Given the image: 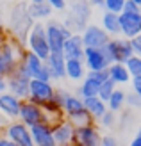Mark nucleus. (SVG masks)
<instances>
[{
  "mask_svg": "<svg viewBox=\"0 0 141 146\" xmlns=\"http://www.w3.org/2000/svg\"><path fill=\"white\" fill-rule=\"evenodd\" d=\"M125 105H127V93L120 87H116L107 100V109H111L113 112H120Z\"/></svg>",
  "mask_w": 141,
  "mask_h": 146,
  "instance_id": "393cba45",
  "label": "nucleus"
},
{
  "mask_svg": "<svg viewBox=\"0 0 141 146\" xmlns=\"http://www.w3.org/2000/svg\"><path fill=\"white\" fill-rule=\"evenodd\" d=\"M72 34L73 32L66 27L64 21L47 20V36H48V43H50V50H52V52H63L64 41L68 39Z\"/></svg>",
  "mask_w": 141,
  "mask_h": 146,
  "instance_id": "423d86ee",
  "label": "nucleus"
},
{
  "mask_svg": "<svg viewBox=\"0 0 141 146\" xmlns=\"http://www.w3.org/2000/svg\"><path fill=\"white\" fill-rule=\"evenodd\" d=\"M7 86H9V91L13 94H16L18 98L25 100L29 98V86H31V77H27L23 70L20 66L14 70L13 73L7 75Z\"/></svg>",
  "mask_w": 141,
  "mask_h": 146,
  "instance_id": "f8f14e48",
  "label": "nucleus"
},
{
  "mask_svg": "<svg viewBox=\"0 0 141 146\" xmlns=\"http://www.w3.org/2000/svg\"><path fill=\"white\" fill-rule=\"evenodd\" d=\"M130 87H132V91H134L136 94H139L141 96V77H134L130 80Z\"/></svg>",
  "mask_w": 141,
  "mask_h": 146,
  "instance_id": "c9c22d12",
  "label": "nucleus"
},
{
  "mask_svg": "<svg viewBox=\"0 0 141 146\" xmlns=\"http://www.w3.org/2000/svg\"><path fill=\"white\" fill-rule=\"evenodd\" d=\"M0 21H2V13H0Z\"/></svg>",
  "mask_w": 141,
  "mask_h": 146,
  "instance_id": "a18cd8bd",
  "label": "nucleus"
},
{
  "mask_svg": "<svg viewBox=\"0 0 141 146\" xmlns=\"http://www.w3.org/2000/svg\"><path fill=\"white\" fill-rule=\"evenodd\" d=\"M130 43H132V48H134V54L141 55V34L134 36V38L130 39Z\"/></svg>",
  "mask_w": 141,
  "mask_h": 146,
  "instance_id": "72a5a7b5",
  "label": "nucleus"
},
{
  "mask_svg": "<svg viewBox=\"0 0 141 146\" xmlns=\"http://www.w3.org/2000/svg\"><path fill=\"white\" fill-rule=\"evenodd\" d=\"M27 9H29V14L34 21H47L50 16H52V7L47 0H41V2H31L27 4Z\"/></svg>",
  "mask_w": 141,
  "mask_h": 146,
  "instance_id": "aec40b11",
  "label": "nucleus"
},
{
  "mask_svg": "<svg viewBox=\"0 0 141 146\" xmlns=\"http://www.w3.org/2000/svg\"><path fill=\"white\" fill-rule=\"evenodd\" d=\"M88 73V68L84 64V59H75V57H72V59H66V77L73 82H79V80H82Z\"/></svg>",
  "mask_w": 141,
  "mask_h": 146,
  "instance_id": "4be33fe9",
  "label": "nucleus"
},
{
  "mask_svg": "<svg viewBox=\"0 0 141 146\" xmlns=\"http://www.w3.org/2000/svg\"><path fill=\"white\" fill-rule=\"evenodd\" d=\"M0 137H2V127H0Z\"/></svg>",
  "mask_w": 141,
  "mask_h": 146,
  "instance_id": "c03bdc74",
  "label": "nucleus"
},
{
  "mask_svg": "<svg viewBox=\"0 0 141 146\" xmlns=\"http://www.w3.org/2000/svg\"><path fill=\"white\" fill-rule=\"evenodd\" d=\"M34 23V20L31 18L27 9V4H20L18 7L13 9V16H11V29H13V36L20 41L27 39V34L31 31V27Z\"/></svg>",
  "mask_w": 141,
  "mask_h": 146,
  "instance_id": "39448f33",
  "label": "nucleus"
},
{
  "mask_svg": "<svg viewBox=\"0 0 141 146\" xmlns=\"http://www.w3.org/2000/svg\"><path fill=\"white\" fill-rule=\"evenodd\" d=\"M52 80H63L66 78V57L63 52H50L48 59L45 61Z\"/></svg>",
  "mask_w": 141,
  "mask_h": 146,
  "instance_id": "a211bd4d",
  "label": "nucleus"
},
{
  "mask_svg": "<svg viewBox=\"0 0 141 146\" xmlns=\"http://www.w3.org/2000/svg\"><path fill=\"white\" fill-rule=\"evenodd\" d=\"M80 36H82L84 46H106L111 39V34L102 25H96V23L86 25Z\"/></svg>",
  "mask_w": 141,
  "mask_h": 146,
  "instance_id": "9b49d317",
  "label": "nucleus"
},
{
  "mask_svg": "<svg viewBox=\"0 0 141 146\" xmlns=\"http://www.w3.org/2000/svg\"><path fill=\"white\" fill-rule=\"evenodd\" d=\"M54 7V11H64L66 9V0H47Z\"/></svg>",
  "mask_w": 141,
  "mask_h": 146,
  "instance_id": "f704fd0d",
  "label": "nucleus"
},
{
  "mask_svg": "<svg viewBox=\"0 0 141 146\" xmlns=\"http://www.w3.org/2000/svg\"><path fill=\"white\" fill-rule=\"evenodd\" d=\"M55 87L52 86V80H41V78H31L29 86V98L38 102L41 105H48L54 102Z\"/></svg>",
  "mask_w": 141,
  "mask_h": 146,
  "instance_id": "6e6552de",
  "label": "nucleus"
},
{
  "mask_svg": "<svg viewBox=\"0 0 141 146\" xmlns=\"http://www.w3.org/2000/svg\"><path fill=\"white\" fill-rule=\"evenodd\" d=\"M120 23H122V36L132 39L134 36L141 34V11H122Z\"/></svg>",
  "mask_w": 141,
  "mask_h": 146,
  "instance_id": "ddd939ff",
  "label": "nucleus"
},
{
  "mask_svg": "<svg viewBox=\"0 0 141 146\" xmlns=\"http://www.w3.org/2000/svg\"><path fill=\"white\" fill-rule=\"evenodd\" d=\"M84 41H82V36L80 32H73L68 39L64 41V48H63V54L66 59H72V57H75V59H82L84 55Z\"/></svg>",
  "mask_w": 141,
  "mask_h": 146,
  "instance_id": "6ab92c4d",
  "label": "nucleus"
},
{
  "mask_svg": "<svg viewBox=\"0 0 141 146\" xmlns=\"http://www.w3.org/2000/svg\"><path fill=\"white\" fill-rule=\"evenodd\" d=\"M134 2H136V4H138V5H141V0H134Z\"/></svg>",
  "mask_w": 141,
  "mask_h": 146,
  "instance_id": "79ce46f5",
  "label": "nucleus"
},
{
  "mask_svg": "<svg viewBox=\"0 0 141 146\" xmlns=\"http://www.w3.org/2000/svg\"><path fill=\"white\" fill-rule=\"evenodd\" d=\"M29 128H31L34 144H38V146H55L54 134H52V125H50V123L41 121V123H36V125L29 127Z\"/></svg>",
  "mask_w": 141,
  "mask_h": 146,
  "instance_id": "f3484780",
  "label": "nucleus"
},
{
  "mask_svg": "<svg viewBox=\"0 0 141 146\" xmlns=\"http://www.w3.org/2000/svg\"><path fill=\"white\" fill-rule=\"evenodd\" d=\"M29 2H41V0H29Z\"/></svg>",
  "mask_w": 141,
  "mask_h": 146,
  "instance_id": "37998d69",
  "label": "nucleus"
},
{
  "mask_svg": "<svg viewBox=\"0 0 141 146\" xmlns=\"http://www.w3.org/2000/svg\"><path fill=\"white\" fill-rule=\"evenodd\" d=\"M98 89H100V84L96 82L95 78L91 77H84L80 80V86L77 89V94H80L82 98H88V96H95V94H98Z\"/></svg>",
  "mask_w": 141,
  "mask_h": 146,
  "instance_id": "a878e982",
  "label": "nucleus"
},
{
  "mask_svg": "<svg viewBox=\"0 0 141 146\" xmlns=\"http://www.w3.org/2000/svg\"><path fill=\"white\" fill-rule=\"evenodd\" d=\"M138 134H139V135H141V128H139V132H138Z\"/></svg>",
  "mask_w": 141,
  "mask_h": 146,
  "instance_id": "49530a36",
  "label": "nucleus"
},
{
  "mask_svg": "<svg viewBox=\"0 0 141 146\" xmlns=\"http://www.w3.org/2000/svg\"><path fill=\"white\" fill-rule=\"evenodd\" d=\"M4 91H9V86H7V77L0 78V93H4Z\"/></svg>",
  "mask_w": 141,
  "mask_h": 146,
  "instance_id": "4c0bfd02",
  "label": "nucleus"
},
{
  "mask_svg": "<svg viewBox=\"0 0 141 146\" xmlns=\"http://www.w3.org/2000/svg\"><path fill=\"white\" fill-rule=\"evenodd\" d=\"M18 119L23 121L25 125L32 127V125H36V123L47 121V109H45V105L38 104V102H34L31 98H25V100H21V107H20Z\"/></svg>",
  "mask_w": 141,
  "mask_h": 146,
  "instance_id": "0eeeda50",
  "label": "nucleus"
},
{
  "mask_svg": "<svg viewBox=\"0 0 141 146\" xmlns=\"http://www.w3.org/2000/svg\"><path fill=\"white\" fill-rule=\"evenodd\" d=\"M102 27L113 36H122V23H120V13H113V11H104L102 14Z\"/></svg>",
  "mask_w": 141,
  "mask_h": 146,
  "instance_id": "b1692460",
  "label": "nucleus"
},
{
  "mask_svg": "<svg viewBox=\"0 0 141 146\" xmlns=\"http://www.w3.org/2000/svg\"><path fill=\"white\" fill-rule=\"evenodd\" d=\"M104 48H106L111 62H127L130 57L134 55L132 43H130L129 38H125V36H113Z\"/></svg>",
  "mask_w": 141,
  "mask_h": 146,
  "instance_id": "20e7f679",
  "label": "nucleus"
},
{
  "mask_svg": "<svg viewBox=\"0 0 141 146\" xmlns=\"http://www.w3.org/2000/svg\"><path fill=\"white\" fill-rule=\"evenodd\" d=\"M0 146H16V144H14L11 139H9V137H0Z\"/></svg>",
  "mask_w": 141,
  "mask_h": 146,
  "instance_id": "58836bf2",
  "label": "nucleus"
},
{
  "mask_svg": "<svg viewBox=\"0 0 141 146\" xmlns=\"http://www.w3.org/2000/svg\"><path fill=\"white\" fill-rule=\"evenodd\" d=\"M100 139H102V135L98 134V128L93 125V121L75 127V139H73V143H77L80 146H98Z\"/></svg>",
  "mask_w": 141,
  "mask_h": 146,
  "instance_id": "4468645a",
  "label": "nucleus"
},
{
  "mask_svg": "<svg viewBox=\"0 0 141 146\" xmlns=\"http://www.w3.org/2000/svg\"><path fill=\"white\" fill-rule=\"evenodd\" d=\"M118 87V84L114 82V80H111V78H107L106 82H102L100 84V89H98V96L102 98V100H109V96L113 94V91Z\"/></svg>",
  "mask_w": 141,
  "mask_h": 146,
  "instance_id": "bb28decb",
  "label": "nucleus"
},
{
  "mask_svg": "<svg viewBox=\"0 0 141 146\" xmlns=\"http://www.w3.org/2000/svg\"><path fill=\"white\" fill-rule=\"evenodd\" d=\"M107 71H109V78L114 80L118 86L129 84L130 80H132L130 71H129V68H127V64H125V62H111Z\"/></svg>",
  "mask_w": 141,
  "mask_h": 146,
  "instance_id": "412c9836",
  "label": "nucleus"
},
{
  "mask_svg": "<svg viewBox=\"0 0 141 146\" xmlns=\"http://www.w3.org/2000/svg\"><path fill=\"white\" fill-rule=\"evenodd\" d=\"M96 123H98L102 128H111V127L116 123V112H113L111 109H107V111L102 114V118L96 121Z\"/></svg>",
  "mask_w": 141,
  "mask_h": 146,
  "instance_id": "c85d7f7f",
  "label": "nucleus"
},
{
  "mask_svg": "<svg viewBox=\"0 0 141 146\" xmlns=\"http://www.w3.org/2000/svg\"><path fill=\"white\" fill-rule=\"evenodd\" d=\"M82 59L88 70H107L111 64V59L107 57L104 46H86Z\"/></svg>",
  "mask_w": 141,
  "mask_h": 146,
  "instance_id": "9d476101",
  "label": "nucleus"
},
{
  "mask_svg": "<svg viewBox=\"0 0 141 146\" xmlns=\"http://www.w3.org/2000/svg\"><path fill=\"white\" fill-rule=\"evenodd\" d=\"M5 135L16 146H34V139L29 125L23 121H11L5 125Z\"/></svg>",
  "mask_w": 141,
  "mask_h": 146,
  "instance_id": "1a4fd4ad",
  "label": "nucleus"
},
{
  "mask_svg": "<svg viewBox=\"0 0 141 146\" xmlns=\"http://www.w3.org/2000/svg\"><path fill=\"white\" fill-rule=\"evenodd\" d=\"M18 66L23 70V73L31 78H41V80H52L50 77V71H48V66L45 59H41L38 54L31 52V50H25L23 57Z\"/></svg>",
  "mask_w": 141,
  "mask_h": 146,
  "instance_id": "f03ea898",
  "label": "nucleus"
},
{
  "mask_svg": "<svg viewBox=\"0 0 141 146\" xmlns=\"http://www.w3.org/2000/svg\"><path fill=\"white\" fill-rule=\"evenodd\" d=\"M93 7H104V4H106V0H88Z\"/></svg>",
  "mask_w": 141,
  "mask_h": 146,
  "instance_id": "ea45409f",
  "label": "nucleus"
},
{
  "mask_svg": "<svg viewBox=\"0 0 141 146\" xmlns=\"http://www.w3.org/2000/svg\"><path fill=\"white\" fill-rule=\"evenodd\" d=\"M130 146H141V135H139V134L130 141Z\"/></svg>",
  "mask_w": 141,
  "mask_h": 146,
  "instance_id": "a19ab883",
  "label": "nucleus"
},
{
  "mask_svg": "<svg viewBox=\"0 0 141 146\" xmlns=\"http://www.w3.org/2000/svg\"><path fill=\"white\" fill-rule=\"evenodd\" d=\"M20 107H21V98H18L11 91L0 93V112H4L9 119H18Z\"/></svg>",
  "mask_w": 141,
  "mask_h": 146,
  "instance_id": "dca6fc26",
  "label": "nucleus"
},
{
  "mask_svg": "<svg viewBox=\"0 0 141 146\" xmlns=\"http://www.w3.org/2000/svg\"><path fill=\"white\" fill-rule=\"evenodd\" d=\"M123 5H125V0H106L104 9L113 11V13H122L123 11Z\"/></svg>",
  "mask_w": 141,
  "mask_h": 146,
  "instance_id": "7c9ffc66",
  "label": "nucleus"
},
{
  "mask_svg": "<svg viewBox=\"0 0 141 146\" xmlns=\"http://www.w3.org/2000/svg\"><path fill=\"white\" fill-rule=\"evenodd\" d=\"M84 100V107L88 109V112L91 114L93 121H98L102 118V114L107 111V102L102 100L98 94H95V96H88V98H82Z\"/></svg>",
  "mask_w": 141,
  "mask_h": 146,
  "instance_id": "5701e85b",
  "label": "nucleus"
},
{
  "mask_svg": "<svg viewBox=\"0 0 141 146\" xmlns=\"http://www.w3.org/2000/svg\"><path fill=\"white\" fill-rule=\"evenodd\" d=\"M25 46L27 50L38 54L41 59H48L50 55V43H48V36H47V23L45 21H34L31 31L27 34V39H25Z\"/></svg>",
  "mask_w": 141,
  "mask_h": 146,
  "instance_id": "f257e3e1",
  "label": "nucleus"
},
{
  "mask_svg": "<svg viewBox=\"0 0 141 146\" xmlns=\"http://www.w3.org/2000/svg\"><path fill=\"white\" fill-rule=\"evenodd\" d=\"M100 144H102V146H116V144H118V141H116V137H114V135L106 134V135H102Z\"/></svg>",
  "mask_w": 141,
  "mask_h": 146,
  "instance_id": "473e14b6",
  "label": "nucleus"
},
{
  "mask_svg": "<svg viewBox=\"0 0 141 146\" xmlns=\"http://www.w3.org/2000/svg\"><path fill=\"white\" fill-rule=\"evenodd\" d=\"M91 16V4L88 0H75L70 7V16L64 20L66 27L72 32H82Z\"/></svg>",
  "mask_w": 141,
  "mask_h": 146,
  "instance_id": "7ed1b4c3",
  "label": "nucleus"
},
{
  "mask_svg": "<svg viewBox=\"0 0 141 146\" xmlns=\"http://www.w3.org/2000/svg\"><path fill=\"white\" fill-rule=\"evenodd\" d=\"M123 11H141V5H138L134 0H125Z\"/></svg>",
  "mask_w": 141,
  "mask_h": 146,
  "instance_id": "e433bc0d",
  "label": "nucleus"
},
{
  "mask_svg": "<svg viewBox=\"0 0 141 146\" xmlns=\"http://www.w3.org/2000/svg\"><path fill=\"white\" fill-rule=\"evenodd\" d=\"M125 64H127V68L130 71V77L132 78H134V77H141V55L134 54Z\"/></svg>",
  "mask_w": 141,
  "mask_h": 146,
  "instance_id": "cd10ccee",
  "label": "nucleus"
},
{
  "mask_svg": "<svg viewBox=\"0 0 141 146\" xmlns=\"http://www.w3.org/2000/svg\"><path fill=\"white\" fill-rule=\"evenodd\" d=\"M52 134L55 144H72L75 139V125L68 118L59 119L52 125Z\"/></svg>",
  "mask_w": 141,
  "mask_h": 146,
  "instance_id": "2eb2a0df",
  "label": "nucleus"
},
{
  "mask_svg": "<svg viewBox=\"0 0 141 146\" xmlns=\"http://www.w3.org/2000/svg\"><path fill=\"white\" fill-rule=\"evenodd\" d=\"M86 75L91 77V78H95L98 84H102V82H106V80L109 78V71L107 70H88Z\"/></svg>",
  "mask_w": 141,
  "mask_h": 146,
  "instance_id": "c756f323",
  "label": "nucleus"
},
{
  "mask_svg": "<svg viewBox=\"0 0 141 146\" xmlns=\"http://www.w3.org/2000/svg\"><path fill=\"white\" fill-rule=\"evenodd\" d=\"M127 105L130 109H139L141 107V96H139V94H136L134 91L127 93Z\"/></svg>",
  "mask_w": 141,
  "mask_h": 146,
  "instance_id": "2f4dec72",
  "label": "nucleus"
}]
</instances>
